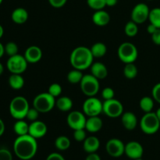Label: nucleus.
Instances as JSON below:
<instances>
[{
  "label": "nucleus",
  "instance_id": "f257e3e1",
  "mask_svg": "<svg viewBox=\"0 0 160 160\" xmlns=\"http://www.w3.org/2000/svg\"><path fill=\"white\" fill-rule=\"evenodd\" d=\"M13 151L20 159H31L38 152L37 139L30 134L18 136L14 141Z\"/></svg>",
  "mask_w": 160,
  "mask_h": 160
},
{
  "label": "nucleus",
  "instance_id": "f03ea898",
  "mask_svg": "<svg viewBox=\"0 0 160 160\" xmlns=\"http://www.w3.org/2000/svg\"><path fill=\"white\" fill-rule=\"evenodd\" d=\"M94 56L90 48L85 46H79L73 50L70 54V61L74 69L84 70L91 67L93 63Z\"/></svg>",
  "mask_w": 160,
  "mask_h": 160
},
{
  "label": "nucleus",
  "instance_id": "7ed1b4c3",
  "mask_svg": "<svg viewBox=\"0 0 160 160\" xmlns=\"http://www.w3.org/2000/svg\"><path fill=\"white\" fill-rule=\"evenodd\" d=\"M30 106L28 101L23 96H17L12 99L9 104L10 115L16 120H23L26 118Z\"/></svg>",
  "mask_w": 160,
  "mask_h": 160
},
{
  "label": "nucleus",
  "instance_id": "20e7f679",
  "mask_svg": "<svg viewBox=\"0 0 160 160\" xmlns=\"http://www.w3.org/2000/svg\"><path fill=\"white\" fill-rule=\"evenodd\" d=\"M56 106V98L52 96L48 92H44L38 95L33 101V107L39 112L46 113L50 112Z\"/></svg>",
  "mask_w": 160,
  "mask_h": 160
},
{
  "label": "nucleus",
  "instance_id": "39448f33",
  "mask_svg": "<svg viewBox=\"0 0 160 160\" xmlns=\"http://www.w3.org/2000/svg\"><path fill=\"white\" fill-rule=\"evenodd\" d=\"M140 128L145 134H156L160 128V121L156 112H146L141 119Z\"/></svg>",
  "mask_w": 160,
  "mask_h": 160
},
{
  "label": "nucleus",
  "instance_id": "423d86ee",
  "mask_svg": "<svg viewBox=\"0 0 160 160\" xmlns=\"http://www.w3.org/2000/svg\"><path fill=\"white\" fill-rule=\"evenodd\" d=\"M138 56V48L131 42H123L118 48V56L124 63L134 62Z\"/></svg>",
  "mask_w": 160,
  "mask_h": 160
},
{
  "label": "nucleus",
  "instance_id": "0eeeda50",
  "mask_svg": "<svg viewBox=\"0 0 160 160\" xmlns=\"http://www.w3.org/2000/svg\"><path fill=\"white\" fill-rule=\"evenodd\" d=\"M80 84L82 92L88 97L95 96L99 91V80L92 74L84 75Z\"/></svg>",
  "mask_w": 160,
  "mask_h": 160
},
{
  "label": "nucleus",
  "instance_id": "6e6552de",
  "mask_svg": "<svg viewBox=\"0 0 160 160\" xmlns=\"http://www.w3.org/2000/svg\"><path fill=\"white\" fill-rule=\"evenodd\" d=\"M28 63L24 56L17 54L15 56H9L6 62V67L10 73L21 74L26 70Z\"/></svg>",
  "mask_w": 160,
  "mask_h": 160
},
{
  "label": "nucleus",
  "instance_id": "1a4fd4ad",
  "mask_svg": "<svg viewBox=\"0 0 160 160\" xmlns=\"http://www.w3.org/2000/svg\"><path fill=\"white\" fill-rule=\"evenodd\" d=\"M103 103L98 98L93 97H88L83 104V111L85 116L97 117L102 112Z\"/></svg>",
  "mask_w": 160,
  "mask_h": 160
},
{
  "label": "nucleus",
  "instance_id": "9d476101",
  "mask_svg": "<svg viewBox=\"0 0 160 160\" xmlns=\"http://www.w3.org/2000/svg\"><path fill=\"white\" fill-rule=\"evenodd\" d=\"M102 112L110 118H117L123 113V106L120 101L113 98L103 102Z\"/></svg>",
  "mask_w": 160,
  "mask_h": 160
},
{
  "label": "nucleus",
  "instance_id": "9b49d317",
  "mask_svg": "<svg viewBox=\"0 0 160 160\" xmlns=\"http://www.w3.org/2000/svg\"><path fill=\"white\" fill-rule=\"evenodd\" d=\"M85 114L80 111H72L67 117V122L68 126L73 131L78 129H85L86 124Z\"/></svg>",
  "mask_w": 160,
  "mask_h": 160
},
{
  "label": "nucleus",
  "instance_id": "f8f14e48",
  "mask_svg": "<svg viewBox=\"0 0 160 160\" xmlns=\"http://www.w3.org/2000/svg\"><path fill=\"white\" fill-rule=\"evenodd\" d=\"M150 9L145 3H138L136 5L131 12V20L137 24L143 23L149 17Z\"/></svg>",
  "mask_w": 160,
  "mask_h": 160
},
{
  "label": "nucleus",
  "instance_id": "ddd939ff",
  "mask_svg": "<svg viewBox=\"0 0 160 160\" xmlns=\"http://www.w3.org/2000/svg\"><path fill=\"white\" fill-rule=\"evenodd\" d=\"M108 154L113 158H119L124 154L125 145L118 138L109 139L106 145Z\"/></svg>",
  "mask_w": 160,
  "mask_h": 160
},
{
  "label": "nucleus",
  "instance_id": "4468645a",
  "mask_svg": "<svg viewBox=\"0 0 160 160\" xmlns=\"http://www.w3.org/2000/svg\"><path fill=\"white\" fill-rule=\"evenodd\" d=\"M124 153L129 159H136L142 157L144 153V148L139 142L132 141L125 145Z\"/></svg>",
  "mask_w": 160,
  "mask_h": 160
},
{
  "label": "nucleus",
  "instance_id": "2eb2a0df",
  "mask_svg": "<svg viewBox=\"0 0 160 160\" xmlns=\"http://www.w3.org/2000/svg\"><path fill=\"white\" fill-rule=\"evenodd\" d=\"M47 126L44 122L40 120H35L34 122H31V124H29V132L28 134L32 136L35 139H39L43 138L46 134Z\"/></svg>",
  "mask_w": 160,
  "mask_h": 160
},
{
  "label": "nucleus",
  "instance_id": "dca6fc26",
  "mask_svg": "<svg viewBox=\"0 0 160 160\" xmlns=\"http://www.w3.org/2000/svg\"><path fill=\"white\" fill-rule=\"evenodd\" d=\"M24 57L28 63H37L42 58V49L36 45L28 47L25 51Z\"/></svg>",
  "mask_w": 160,
  "mask_h": 160
},
{
  "label": "nucleus",
  "instance_id": "f3484780",
  "mask_svg": "<svg viewBox=\"0 0 160 160\" xmlns=\"http://www.w3.org/2000/svg\"><path fill=\"white\" fill-rule=\"evenodd\" d=\"M121 123L128 131H133L137 127V117L131 112H123L121 116Z\"/></svg>",
  "mask_w": 160,
  "mask_h": 160
},
{
  "label": "nucleus",
  "instance_id": "a211bd4d",
  "mask_svg": "<svg viewBox=\"0 0 160 160\" xmlns=\"http://www.w3.org/2000/svg\"><path fill=\"white\" fill-rule=\"evenodd\" d=\"M83 144V148L87 153L96 152L100 147V141L95 136H90L86 138Z\"/></svg>",
  "mask_w": 160,
  "mask_h": 160
},
{
  "label": "nucleus",
  "instance_id": "6ab92c4d",
  "mask_svg": "<svg viewBox=\"0 0 160 160\" xmlns=\"http://www.w3.org/2000/svg\"><path fill=\"white\" fill-rule=\"evenodd\" d=\"M92 21L97 26L104 27L110 21V16L103 9L96 10L92 15Z\"/></svg>",
  "mask_w": 160,
  "mask_h": 160
},
{
  "label": "nucleus",
  "instance_id": "aec40b11",
  "mask_svg": "<svg viewBox=\"0 0 160 160\" xmlns=\"http://www.w3.org/2000/svg\"><path fill=\"white\" fill-rule=\"evenodd\" d=\"M102 128V120L97 117H90L86 120L85 130L90 133H97Z\"/></svg>",
  "mask_w": 160,
  "mask_h": 160
},
{
  "label": "nucleus",
  "instance_id": "412c9836",
  "mask_svg": "<svg viewBox=\"0 0 160 160\" xmlns=\"http://www.w3.org/2000/svg\"><path fill=\"white\" fill-rule=\"evenodd\" d=\"M91 74L98 80H102L106 78L108 75V70L106 65L99 62L92 63L91 66Z\"/></svg>",
  "mask_w": 160,
  "mask_h": 160
},
{
  "label": "nucleus",
  "instance_id": "4be33fe9",
  "mask_svg": "<svg viewBox=\"0 0 160 160\" xmlns=\"http://www.w3.org/2000/svg\"><path fill=\"white\" fill-rule=\"evenodd\" d=\"M12 20L17 24H23L28 20V12L24 8L19 7L14 9L11 14Z\"/></svg>",
  "mask_w": 160,
  "mask_h": 160
},
{
  "label": "nucleus",
  "instance_id": "5701e85b",
  "mask_svg": "<svg viewBox=\"0 0 160 160\" xmlns=\"http://www.w3.org/2000/svg\"><path fill=\"white\" fill-rule=\"evenodd\" d=\"M56 106L62 112H68L73 107V101L67 96L59 97L56 101Z\"/></svg>",
  "mask_w": 160,
  "mask_h": 160
},
{
  "label": "nucleus",
  "instance_id": "b1692460",
  "mask_svg": "<svg viewBox=\"0 0 160 160\" xmlns=\"http://www.w3.org/2000/svg\"><path fill=\"white\" fill-rule=\"evenodd\" d=\"M9 84L14 90H20L24 85V79L21 74L12 73L9 78Z\"/></svg>",
  "mask_w": 160,
  "mask_h": 160
},
{
  "label": "nucleus",
  "instance_id": "393cba45",
  "mask_svg": "<svg viewBox=\"0 0 160 160\" xmlns=\"http://www.w3.org/2000/svg\"><path fill=\"white\" fill-rule=\"evenodd\" d=\"M14 132L18 136L28 134L29 132V124L23 120H17L13 126Z\"/></svg>",
  "mask_w": 160,
  "mask_h": 160
},
{
  "label": "nucleus",
  "instance_id": "a878e982",
  "mask_svg": "<svg viewBox=\"0 0 160 160\" xmlns=\"http://www.w3.org/2000/svg\"><path fill=\"white\" fill-rule=\"evenodd\" d=\"M90 49L94 57L101 58L106 55L107 52V47L102 42H96L92 45Z\"/></svg>",
  "mask_w": 160,
  "mask_h": 160
},
{
  "label": "nucleus",
  "instance_id": "bb28decb",
  "mask_svg": "<svg viewBox=\"0 0 160 160\" xmlns=\"http://www.w3.org/2000/svg\"><path fill=\"white\" fill-rule=\"evenodd\" d=\"M141 109L146 113L152 111L154 108V98L149 96H145L142 98L139 103Z\"/></svg>",
  "mask_w": 160,
  "mask_h": 160
},
{
  "label": "nucleus",
  "instance_id": "cd10ccee",
  "mask_svg": "<svg viewBox=\"0 0 160 160\" xmlns=\"http://www.w3.org/2000/svg\"><path fill=\"white\" fill-rule=\"evenodd\" d=\"M55 146L59 151H66L70 146V141L67 136H59L55 141Z\"/></svg>",
  "mask_w": 160,
  "mask_h": 160
},
{
  "label": "nucleus",
  "instance_id": "c85d7f7f",
  "mask_svg": "<svg viewBox=\"0 0 160 160\" xmlns=\"http://www.w3.org/2000/svg\"><path fill=\"white\" fill-rule=\"evenodd\" d=\"M83 75L82 70H78V69H73L70 70L67 74V81L71 84H78L82 80Z\"/></svg>",
  "mask_w": 160,
  "mask_h": 160
},
{
  "label": "nucleus",
  "instance_id": "c756f323",
  "mask_svg": "<svg viewBox=\"0 0 160 160\" xmlns=\"http://www.w3.org/2000/svg\"><path fill=\"white\" fill-rule=\"evenodd\" d=\"M123 74L128 79H134L138 75V68L134 62L131 63H126L124 69H123Z\"/></svg>",
  "mask_w": 160,
  "mask_h": 160
},
{
  "label": "nucleus",
  "instance_id": "7c9ffc66",
  "mask_svg": "<svg viewBox=\"0 0 160 160\" xmlns=\"http://www.w3.org/2000/svg\"><path fill=\"white\" fill-rule=\"evenodd\" d=\"M148 20L150 23L160 29V8L156 7L150 10Z\"/></svg>",
  "mask_w": 160,
  "mask_h": 160
},
{
  "label": "nucleus",
  "instance_id": "2f4dec72",
  "mask_svg": "<svg viewBox=\"0 0 160 160\" xmlns=\"http://www.w3.org/2000/svg\"><path fill=\"white\" fill-rule=\"evenodd\" d=\"M125 34L128 36V37H134L136 34L138 32V24L134 22L133 20L128 22L125 25L124 28Z\"/></svg>",
  "mask_w": 160,
  "mask_h": 160
},
{
  "label": "nucleus",
  "instance_id": "473e14b6",
  "mask_svg": "<svg viewBox=\"0 0 160 160\" xmlns=\"http://www.w3.org/2000/svg\"><path fill=\"white\" fill-rule=\"evenodd\" d=\"M89 7L95 10H101L106 6V0H87Z\"/></svg>",
  "mask_w": 160,
  "mask_h": 160
},
{
  "label": "nucleus",
  "instance_id": "72a5a7b5",
  "mask_svg": "<svg viewBox=\"0 0 160 160\" xmlns=\"http://www.w3.org/2000/svg\"><path fill=\"white\" fill-rule=\"evenodd\" d=\"M18 45L13 42H9L5 45V53L9 56H15L18 54Z\"/></svg>",
  "mask_w": 160,
  "mask_h": 160
},
{
  "label": "nucleus",
  "instance_id": "f704fd0d",
  "mask_svg": "<svg viewBox=\"0 0 160 160\" xmlns=\"http://www.w3.org/2000/svg\"><path fill=\"white\" fill-rule=\"evenodd\" d=\"M62 91V89L60 84H57V83H54V84H52L51 85L49 86L48 92L52 95V96L56 98V97L59 96V95H61Z\"/></svg>",
  "mask_w": 160,
  "mask_h": 160
},
{
  "label": "nucleus",
  "instance_id": "c9c22d12",
  "mask_svg": "<svg viewBox=\"0 0 160 160\" xmlns=\"http://www.w3.org/2000/svg\"><path fill=\"white\" fill-rule=\"evenodd\" d=\"M73 138L78 142H84L86 139V131L85 129H78L73 131Z\"/></svg>",
  "mask_w": 160,
  "mask_h": 160
},
{
  "label": "nucleus",
  "instance_id": "e433bc0d",
  "mask_svg": "<svg viewBox=\"0 0 160 160\" xmlns=\"http://www.w3.org/2000/svg\"><path fill=\"white\" fill-rule=\"evenodd\" d=\"M39 113L40 112L37 110L34 107L30 108L29 110L28 111V113L26 115V118L28 119V120L31 122H34L35 120H38V118L39 117Z\"/></svg>",
  "mask_w": 160,
  "mask_h": 160
},
{
  "label": "nucleus",
  "instance_id": "4c0bfd02",
  "mask_svg": "<svg viewBox=\"0 0 160 160\" xmlns=\"http://www.w3.org/2000/svg\"><path fill=\"white\" fill-rule=\"evenodd\" d=\"M114 91L112 88H106L102 90V97L103 99L106 101V100H109L112 99L114 98Z\"/></svg>",
  "mask_w": 160,
  "mask_h": 160
},
{
  "label": "nucleus",
  "instance_id": "58836bf2",
  "mask_svg": "<svg viewBox=\"0 0 160 160\" xmlns=\"http://www.w3.org/2000/svg\"><path fill=\"white\" fill-rule=\"evenodd\" d=\"M0 160H12V155L6 148H0Z\"/></svg>",
  "mask_w": 160,
  "mask_h": 160
},
{
  "label": "nucleus",
  "instance_id": "ea45409f",
  "mask_svg": "<svg viewBox=\"0 0 160 160\" xmlns=\"http://www.w3.org/2000/svg\"><path fill=\"white\" fill-rule=\"evenodd\" d=\"M152 94V98H154L155 101L160 104V83H158L153 87Z\"/></svg>",
  "mask_w": 160,
  "mask_h": 160
},
{
  "label": "nucleus",
  "instance_id": "a19ab883",
  "mask_svg": "<svg viewBox=\"0 0 160 160\" xmlns=\"http://www.w3.org/2000/svg\"><path fill=\"white\" fill-rule=\"evenodd\" d=\"M67 0H48V2L52 7L61 8L67 3Z\"/></svg>",
  "mask_w": 160,
  "mask_h": 160
},
{
  "label": "nucleus",
  "instance_id": "79ce46f5",
  "mask_svg": "<svg viewBox=\"0 0 160 160\" xmlns=\"http://www.w3.org/2000/svg\"><path fill=\"white\" fill-rule=\"evenodd\" d=\"M152 40L154 44L160 45V29H157L152 34Z\"/></svg>",
  "mask_w": 160,
  "mask_h": 160
},
{
  "label": "nucleus",
  "instance_id": "37998d69",
  "mask_svg": "<svg viewBox=\"0 0 160 160\" xmlns=\"http://www.w3.org/2000/svg\"><path fill=\"white\" fill-rule=\"evenodd\" d=\"M45 160H65L63 156L58 152H52L47 156Z\"/></svg>",
  "mask_w": 160,
  "mask_h": 160
},
{
  "label": "nucleus",
  "instance_id": "c03bdc74",
  "mask_svg": "<svg viewBox=\"0 0 160 160\" xmlns=\"http://www.w3.org/2000/svg\"><path fill=\"white\" fill-rule=\"evenodd\" d=\"M85 160H101V158L96 152L89 153Z\"/></svg>",
  "mask_w": 160,
  "mask_h": 160
},
{
  "label": "nucleus",
  "instance_id": "a18cd8bd",
  "mask_svg": "<svg viewBox=\"0 0 160 160\" xmlns=\"http://www.w3.org/2000/svg\"><path fill=\"white\" fill-rule=\"evenodd\" d=\"M157 29H159V28H157L155 25L152 24V23H150V24L147 27V31H148V33H149L150 34H152Z\"/></svg>",
  "mask_w": 160,
  "mask_h": 160
},
{
  "label": "nucleus",
  "instance_id": "49530a36",
  "mask_svg": "<svg viewBox=\"0 0 160 160\" xmlns=\"http://www.w3.org/2000/svg\"><path fill=\"white\" fill-rule=\"evenodd\" d=\"M5 129H6V128H5L4 122H3V120L2 119H0V137L4 134Z\"/></svg>",
  "mask_w": 160,
  "mask_h": 160
},
{
  "label": "nucleus",
  "instance_id": "de8ad7c7",
  "mask_svg": "<svg viewBox=\"0 0 160 160\" xmlns=\"http://www.w3.org/2000/svg\"><path fill=\"white\" fill-rule=\"evenodd\" d=\"M118 0H106V6H114L117 5Z\"/></svg>",
  "mask_w": 160,
  "mask_h": 160
},
{
  "label": "nucleus",
  "instance_id": "09e8293b",
  "mask_svg": "<svg viewBox=\"0 0 160 160\" xmlns=\"http://www.w3.org/2000/svg\"><path fill=\"white\" fill-rule=\"evenodd\" d=\"M5 54V46L0 42V58L2 57L3 55Z\"/></svg>",
  "mask_w": 160,
  "mask_h": 160
},
{
  "label": "nucleus",
  "instance_id": "8fccbe9b",
  "mask_svg": "<svg viewBox=\"0 0 160 160\" xmlns=\"http://www.w3.org/2000/svg\"><path fill=\"white\" fill-rule=\"evenodd\" d=\"M3 34H4V30H3L2 26V25L0 24V38H1L2 37Z\"/></svg>",
  "mask_w": 160,
  "mask_h": 160
},
{
  "label": "nucleus",
  "instance_id": "3c124183",
  "mask_svg": "<svg viewBox=\"0 0 160 160\" xmlns=\"http://www.w3.org/2000/svg\"><path fill=\"white\" fill-rule=\"evenodd\" d=\"M3 70H4V67H3V65L0 62V75H2V73H3Z\"/></svg>",
  "mask_w": 160,
  "mask_h": 160
},
{
  "label": "nucleus",
  "instance_id": "603ef678",
  "mask_svg": "<svg viewBox=\"0 0 160 160\" xmlns=\"http://www.w3.org/2000/svg\"><path fill=\"white\" fill-rule=\"evenodd\" d=\"M156 115H157L158 118H159V120L160 121V108H159V109H157V111L156 112Z\"/></svg>",
  "mask_w": 160,
  "mask_h": 160
},
{
  "label": "nucleus",
  "instance_id": "864d4df0",
  "mask_svg": "<svg viewBox=\"0 0 160 160\" xmlns=\"http://www.w3.org/2000/svg\"><path fill=\"white\" fill-rule=\"evenodd\" d=\"M133 160H143L142 159V158H140V159H133Z\"/></svg>",
  "mask_w": 160,
  "mask_h": 160
},
{
  "label": "nucleus",
  "instance_id": "5fc2aeb1",
  "mask_svg": "<svg viewBox=\"0 0 160 160\" xmlns=\"http://www.w3.org/2000/svg\"><path fill=\"white\" fill-rule=\"evenodd\" d=\"M2 1H3V0H0V5H1V3L2 2Z\"/></svg>",
  "mask_w": 160,
  "mask_h": 160
},
{
  "label": "nucleus",
  "instance_id": "6e6d98bb",
  "mask_svg": "<svg viewBox=\"0 0 160 160\" xmlns=\"http://www.w3.org/2000/svg\"><path fill=\"white\" fill-rule=\"evenodd\" d=\"M148 1H152V0H148Z\"/></svg>",
  "mask_w": 160,
  "mask_h": 160
}]
</instances>
